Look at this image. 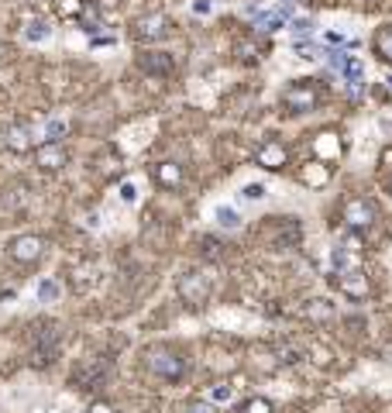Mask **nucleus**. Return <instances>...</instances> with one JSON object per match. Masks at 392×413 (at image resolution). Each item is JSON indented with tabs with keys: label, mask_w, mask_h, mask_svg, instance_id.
<instances>
[{
	"label": "nucleus",
	"mask_w": 392,
	"mask_h": 413,
	"mask_svg": "<svg viewBox=\"0 0 392 413\" xmlns=\"http://www.w3.org/2000/svg\"><path fill=\"white\" fill-rule=\"evenodd\" d=\"M179 179H183V169H179L176 162H162V165H158V183H162V186H176Z\"/></svg>",
	"instance_id": "obj_18"
},
{
	"label": "nucleus",
	"mask_w": 392,
	"mask_h": 413,
	"mask_svg": "<svg viewBox=\"0 0 392 413\" xmlns=\"http://www.w3.org/2000/svg\"><path fill=\"white\" fill-rule=\"evenodd\" d=\"M214 220H217V227H224V231H237V227L244 224V217L237 214L234 206H227V204L214 206Z\"/></svg>",
	"instance_id": "obj_13"
},
{
	"label": "nucleus",
	"mask_w": 392,
	"mask_h": 413,
	"mask_svg": "<svg viewBox=\"0 0 392 413\" xmlns=\"http://www.w3.org/2000/svg\"><path fill=\"white\" fill-rule=\"evenodd\" d=\"M200 248H203V255H210V258H217V255H220L217 238H200Z\"/></svg>",
	"instance_id": "obj_26"
},
{
	"label": "nucleus",
	"mask_w": 392,
	"mask_h": 413,
	"mask_svg": "<svg viewBox=\"0 0 392 413\" xmlns=\"http://www.w3.org/2000/svg\"><path fill=\"white\" fill-rule=\"evenodd\" d=\"M138 66H141L145 73H152V76H162V73H172V69H176V59H172L169 52H145V55L138 59Z\"/></svg>",
	"instance_id": "obj_10"
},
{
	"label": "nucleus",
	"mask_w": 392,
	"mask_h": 413,
	"mask_svg": "<svg viewBox=\"0 0 392 413\" xmlns=\"http://www.w3.org/2000/svg\"><path fill=\"white\" fill-rule=\"evenodd\" d=\"M344 220L351 224L354 231H365L375 220V206L368 204V200H351V204L344 206Z\"/></svg>",
	"instance_id": "obj_7"
},
{
	"label": "nucleus",
	"mask_w": 392,
	"mask_h": 413,
	"mask_svg": "<svg viewBox=\"0 0 392 413\" xmlns=\"http://www.w3.org/2000/svg\"><path fill=\"white\" fill-rule=\"evenodd\" d=\"M375 52H379L386 62H392V24L389 28H382V31L375 35Z\"/></svg>",
	"instance_id": "obj_19"
},
{
	"label": "nucleus",
	"mask_w": 392,
	"mask_h": 413,
	"mask_svg": "<svg viewBox=\"0 0 392 413\" xmlns=\"http://www.w3.org/2000/svg\"><path fill=\"white\" fill-rule=\"evenodd\" d=\"M314 18H289V31H293V38H314Z\"/></svg>",
	"instance_id": "obj_17"
},
{
	"label": "nucleus",
	"mask_w": 392,
	"mask_h": 413,
	"mask_svg": "<svg viewBox=\"0 0 392 413\" xmlns=\"http://www.w3.org/2000/svg\"><path fill=\"white\" fill-rule=\"evenodd\" d=\"M35 293H38L41 303H52V300L59 296V283H55V279H41L38 286H35Z\"/></svg>",
	"instance_id": "obj_20"
},
{
	"label": "nucleus",
	"mask_w": 392,
	"mask_h": 413,
	"mask_svg": "<svg viewBox=\"0 0 392 413\" xmlns=\"http://www.w3.org/2000/svg\"><path fill=\"white\" fill-rule=\"evenodd\" d=\"M176 289H179V300H183V303H190V307H200V303H206V300H210V279H206V276H200V272L183 276Z\"/></svg>",
	"instance_id": "obj_4"
},
{
	"label": "nucleus",
	"mask_w": 392,
	"mask_h": 413,
	"mask_svg": "<svg viewBox=\"0 0 392 413\" xmlns=\"http://www.w3.org/2000/svg\"><path fill=\"white\" fill-rule=\"evenodd\" d=\"M118 193H120V200H124V204H134V200H138V183H134V179H124Z\"/></svg>",
	"instance_id": "obj_23"
},
{
	"label": "nucleus",
	"mask_w": 392,
	"mask_h": 413,
	"mask_svg": "<svg viewBox=\"0 0 392 413\" xmlns=\"http://www.w3.org/2000/svg\"><path fill=\"white\" fill-rule=\"evenodd\" d=\"M327 55V66L341 76V80L348 83V90H351V97H358L361 93V80H365V62L358 59V55H351V52H323Z\"/></svg>",
	"instance_id": "obj_1"
},
{
	"label": "nucleus",
	"mask_w": 392,
	"mask_h": 413,
	"mask_svg": "<svg viewBox=\"0 0 392 413\" xmlns=\"http://www.w3.org/2000/svg\"><path fill=\"white\" fill-rule=\"evenodd\" d=\"M272 10L282 18V21H286V24H289V18H296V0H279Z\"/></svg>",
	"instance_id": "obj_24"
},
{
	"label": "nucleus",
	"mask_w": 392,
	"mask_h": 413,
	"mask_svg": "<svg viewBox=\"0 0 392 413\" xmlns=\"http://www.w3.org/2000/svg\"><path fill=\"white\" fill-rule=\"evenodd\" d=\"M386 83H389V90H392V76H389V80H386Z\"/></svg>",
	"instance_id": "obj_34"
},
{
	"label": "nucleus",
	"mask_w": 392,
	"mask_h": 413,
	"mask_svg": "<svg viewBox=\"0 0 392 413\" xmlns=\"http://www.w3.org/2000/svg\"><path fill=\"white\" fill-rule=\"evenodd\" d=\"M248 14L255 18V28H258V31H275V28H286V21H282L275 10H255V7H248Z\"/></svg>",
	"instance_id": "obj_15"
},
{
	"label": "nucleus",
	"mask_w": 392,
	"mask_h": 413,
	"mask_svg": "<svg viewBox=\"0 0 392 413\" xmlns=\"http://www.w3.org/2000/svg\"><path fill=\"white\" fill-rule=\"evenodd\" d=\"M0 55H4V45H0Z\"/></svg>",
	"instance_id": "obj_35"
},
{
	"label": "nucleus",
	"mask_w": 392,
	"mask_h": 413,
	"mask_svg": "<svg viewBox=\"0 0 392 413\" xmlns=\"http://www.w3.org/2000/svg\"><path fill=\"white\" fill-rule=\"evenodd\" d=\"M307 317H310V321H330V317H334V303H330V300H310Z\"/></svg>",
	"instance_id": "obj_16"
},
{
	"label": "nucleus",
	"mask_w": 392,
	"mask_h": 413,
	"mask_svg": "<svg viewBox=\"0 0 392 413\" xmlns=\"http://www.w3.org/2000/svg\"><path fill=\"white\" fill-rule=\"evenodd\" d=\"M169 35V21L162 18V14H152V18H145L141 24H138V38L141 41H158Z\"/></svg>",
	"instance_id": "obj_12"
},
{
	"label": "nucleus",
	"mask_w": 392,
	"mask_h": 413,
	"mask_svg": "<svg viewBox=\"0 0 392 413\" xmlns=\"http://www.w3.org/2000/svg\"><path fill=\"white\" fill-rule=\"evenodd\" d=\"M35 162H38L45 172H55V169L66 165V152H62L59 141H41L38 148H35Z\"/></svg>",
	"instance_id": "obj_6"
},
{
	"label": "nucleus",
	"mask_w": 392,
	"mask_h": 413,
	"mask_svg": "<svg viewBox=\"0 0 392 413\" xmlns=\"http://www.w3.org/2000/svg\"><path fill=\"white\" fill-rule=\"evenodd\" d=\"M41 241L38 234H18V238H10V245H7V255L14 258V262H21V265H31V262H38L41 258Z\"/></svg>",
	"instance_id": "obj_3"
},
{
	"label": "nucleus",
	"mask_w": 392,
	"mask_h": 413,
	"mask_svg": "<svg viewBox=\"0 0 392 413\" xmlns=\"http://www.w3.org/2000/svg\"><path fill=\"white\" fill-rule=\"evenodd\" d=\"M282 104H286L293 114L314 111V107H316V90L310 86V83H293V86H286V93H282Z\"/></svg>",
	"instance_id": "obj_5"
},
{
	"label": "nucleus",
	"mask_w": 392,
	"mask_h": 413,
	"mask_svg": "<svg viewBox=\"0 0 392 413\" xmlns=\"http://www.w3.org/2000/svg\"><path fill=\"white\" fill-rule=\"evenodd\" d=\"M86 227H100V214H90L86 217Z\"/></svg>",
	"instance_id": "obj_33"
},
{
	"label": "nucleus",
	"mask_w": 392,
	"mask_h": 413,
	"mask_svg": "<svg viewBox=\"0 0 392 413\" xmlns=\"http://www.w3.org/2000/svg\"><path fill=\"white\" fill-rule=\"evenodd\" d=\"M337 289L344 293V296H351V300H365V293H368V279H365V272H337Z\"/></svg>",
	"instance_id": "obj_8"
},
{
	"label": "nucleus",
	"mask_w": 392,
	"mask_h": 413,
	"mask_svg": "<svg viewBox=\"0 0 392 413\" xmlns=\"http://www.w3.org/2000/svg\"><path fill=\"white\" fill-rule=\"evenodd\" d=\"M255 159H258V165H262V169H282V165H286V159H289V152L282 148V141H265V145L258 148V155H255Z\"/></svg>",
	"instance_id": "obj_11"
},
{
	"label": "nucleus",
	"mask_w": 392,
	"mask_h": 413,
	"mask_svg": "<svg viewBox=\"0 0 392 413\" xmlns=\"http://www.w3.org/2000/svg\"><path fill=\"white\" fill-rule=\"evenodd\" d=\"M145 365H148V372H155L162 379H179L186 372V362L176 351H169V348H152L145 355Z\"/></svg>",
	"instance_id": "obj_2"
},
{
	"label": "nucleus",
	"mask_w": 392,
	"mask_h": 413,
	"mask_svg": "<svg viewBox=\"0 0 392 413\" xmlns=\"http://www.w3.org/2000/svg\"><path fill=\"white\" fill-rule=\"evenodd\" d=\"M183 413H210V407H206V403H190Z\"/></svg>",
	"instance_id": "obj_31"
},
{
	"label": "nucleus",
	"mask_w": 392,
	"mask_h": 413,
	"mask_svg": "<svg viewBox=\"0 0 392 413\" xmlns=\"http://www.w3.org/2000/svg\"><path fill=\"white\" fill-rule=\"evenodd\" d=\"M244 413H272V403H269V400H251V403L244 407Z\"/></svg>",
	"instance_id": "obj_27"
},
{
	"label": "nucleus",
	"mask_w": 392,
	"mask_h": 413,
	"mask_svg": "<svg viewBox=\"0 0 392 413\" xmlns=\"http://www.w3.org/2000/svg\"><path fill=\"white\" fill-rule=\"evenodd\" d=\"M241 197H244V200H251V204H262L269 193H265V183H248V186L241 190Z\"/></svg>",
	"instance_id": "obj_21"
},
{
	"label": "nucleus",
	"mask_w": 392,
	"mask_h": 413,
	"mask_svg": "<svg viewBox=\"0 0 392 413\" xmlns=\"http://www.w3.org/2000/svg\"><path fill=\"white\" fill-rule=\"evenodd\" d=\"M323 41H327V45H337V48H341V45H348V35H344V31H327V35H323Z\"/></svg>",
	"instance_id": "obj_29"
},
{
	"label": "nucleus",
	"mask_w": 392,
	"mask_h": 413,
	"mask_svg": "<svg viewBox=\"0 0 392 413\" xmlns=\"http://www.w3.org/2000/svg\"><path fill=\"white\" fill-rule=\"evenodd\" d=\"M48 38H52V24H48V21L35 18V21L24 24V41H31V45H45Z\"/></svg>",
	"instance_id": "obj_14"
},
{
	"label": "nucleus",
	"mask_w": 392,
	"mask_h": 413,
	"mask_svg": "<svg viewBox=\"0 0 392 413\" xmlns=\"http://www.w3.org/2000/svg\"><path fill=\"white\" fill-rule=\"evenodd\" d=\"M90 413H114V410H111L107 403H93V407H90Z\"/></svg>",
	"instance_id": "obj_32"
},
{
	"label": "nucleus",
	"mask_w": 392,
	"mask_h": 413,
	"mask_svg": "<svg viewBox=\"0 0 392 413\" xmlns=\"http://www.w3.org/2000/svg\"><path fill=\"white\" fill-rule=\"evenodd\" d=\"M66 134V121H59V118H52V121L45 124V141H59Z\"/></svg>",
	"instance_id": "obj_22"
},
{
	"label": "nucleus",
	"mask_w": 392,
	"mask_h": 413,
	"mask_svg": "<svg viewBox=\"0 0 392 413\" xmlns=\"http://www.w3.org/2000/svg\"><path fill=\"white\" fill-rule=\"evenodd\" d=\"M296 48H300V59H320V55H323L316 45H307V41H300Z\"/></svg>",
	"instance_id": "obj_28"
},
{
	"label": "nucleus",
	"mask_w": 392,
	"mask_h": 413,
	"mask_svg": "<svg viewBox=\"0 0 392 413\" xmlns=\"http://www.w3.org/2000/svg\"><path fill=\"white\" fill-rule=\"evenodd\" d=\"M31 134H35V131H31V124H10L4 141H7V148H10V152H31V148H35Z\"/></svg>",
	"instance_id": "obj_9"
},
{
	"label": "nucleus",
	"mask_w": 392,
	"mask_h": 413,
	"mask_svg": "<svg viewBox=\"0 0 392 413\" xmlns=\"http://www.w3.org/2000/svg\"><path fill=\"white\" fill-rule=\"evenodd\" d=\"M210 400H214V403H231V400H234V389H231V386H214V389H210Z\"/></svg>",
	"instance_id": "obj_25"
},
{
	"label": "nucleus",
	"mask_w": 392,
	"mask_h": 413,
	"mask_svg": "<svg viewBox=\"0 0 392 413\" xmlns=\"http://www.w3.org/2000/svg\"><path fill=\"white\" fill-rule=\"evenodd\" d=\"M193 14H210V0H193Z\"/></svg>",
	"instance_id": "obj_30"
}]
</instances>
